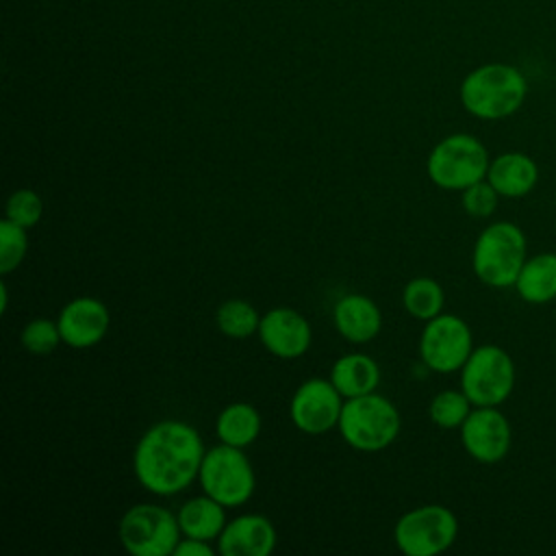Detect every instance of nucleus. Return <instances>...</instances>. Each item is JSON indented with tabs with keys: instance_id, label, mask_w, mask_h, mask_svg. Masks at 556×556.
I'll use <instances>...</instances> for the list:
<instances>
[{
	"instance_id": "obj_1",
	"label": "nucleus",
	"mask_w": 556,
	"mask_h": 556,
	"mask_svg": "<svg viewBox=\"0 0 556 556\" xmlns=\"http://www.w3.org/2000/svg\"><path fill=\"white\" fill-rule=\"evenodd\" d=\"M204 454L202 437L191 424L163 419L141 434L132 454V471L148 493L169 497L191 486Z\"/></svg>"
},
{
	"instance_id": "obj_2",
	"label": "nucleus",
	"mask_w": 556,
	"mask_h": 556,
	"mask_svg": "<svg viewBox=\"0 0 556 556\" xmlns=\"http://www.w3.org/2000/svg\"><path fill=\"white\" fill-rule=\"evenodd\" d=\"M458 96L469 115L495 122L521 109L528 96V80L510 63H484L463 78Z\"/></svg>"
},
{
	"instance_id": "obj_3",
	"label": "nucleus",
	"mask_w": 556,
	"mask_h": 556,
	"mask_svg": "<svg viewBox=\"0 0 556 556\" xmlns=\"http://www.w3.org/2000/svg\"><path fill=\"white\" fill-rule=\"evenodd\" d=\"M528 258L523 230L513 222H493L476 239L471 267L480 282L493 289L515 287Z\"/></svg>"
},
{
	"instance_id": "obj_4",
	"label": "nucleus",
	"mask_w": 556,
	"mask_h": 556,
	"mask_svg": "<svg viewBox=\"0 0 556 556\" xmlns=\"http://www.w3.org/2000/svg\"><path fill=\"white\" fill-rule=\"evenodd\" d=\"M400 410L384 395L367 393L348 397L339 417V432L343 441L358 452H380L389 447L400 434Z\"/></svg>"
},
{
	"instance_id": "obj_5",
	"label": "nucleus",
	"mask_w": 556,
	"mask_h": 556,
	"mask_svg": "<svg viewBox=\"0 0 556 556\" xmlns=\"http://www.w3.org/2000/svg\"><path fill=\"white\" fill-rule=\"evenodd\" d=\"M489 163V150L478 137L469 132H454L443 137L430 150L426 172L437 187L445 191H463L486 178Z\"/></svg>"
},
{
	"instance_id": "obj_6",
	"label": "nucleus",
	"mask_w": 556,
	"mask_h": 556,
	"mask_svg": "<svg viewBox=\"0 0 556 556\" xmlns=\"http://www.w3.org/2000/svg\"><path fill=\"white\" fill-rule=\"evenodd\" d=\"M202 493L211 495L226 508L245 504L256 486V476L250 458L241 447L219 443L211 447L200 465L198 473Z\"/></svg>"
},
{
	"instance_id": "obj_7",
	"label": "nucleus",
	"mask_w": 556,
	"mask_h": 556,
	"mask_svg": "<svg viewBox=\"0 0 556 556\" xmlns=\"http://www.w3.org/2000/svg\"><path fill=\"white\" fill-rule=\"evenodd\" d=\"M460 389L473 406H500L515 389V363L510 354L493 343L473 348L460 367Z\"/></svg>"
},
{
	"instance_id": "obj_8",
	"label": "nucleus",
	"mask_w": 556,
	"mask_h": 556,
	"mask_svg": "<svg viewBox=\"0 0 556 556\" xmlns=\"http://www.w3.org/2000/svg\"><path fill=\"white\" fill-rule=\"evenodd\" d=\"M117 534L132 556H172L182 532L178 517L165 506L135 504L122 515Z\"/></svg>"
},
{
	"instance_id": "obj_9",
	"label": "nucleus",
	"mask_w": 556,
	"mask_h": 556,
	"mask_svg": "<svg viewBox=\"0 0 556 556\" xmlns=\"http://www.w3.org/2000/svg\"><path fill=\"white\" fill-rule=\"evenodd\" d=\"M458 534L456 515L441 504H424L404 513L395 528L393 539L406 556H437L452 547Z\"/></svg>"
},
{
	"instance_id": "obj_10",
	"label": "nucleus",
	"mask_w": 556,
	"mask_h": 556,
	"mask_svg": "<svg viewBox=\"0 0 556 556\" xmlns=\"http://www.w3.org/2000/svg\"><path fill=\"white\" fill-rule=\"evenodd\" d=\"M473 352V334L469 324L452 313H441L426 321L419 337L421 363L437 374L460 371Z\"/></svg>"
},
{
	"instance_id": "obj_11",
	"label": "nucleus",
	"mask_w": 556,
	"mask_h": 556,
	"mask_svg": "<svg viewBox=\"0 0 556 556\" xmlns=\"http://www.w3.org/2000/svg\"><path fill=\"white\" fill-rule=\"evenodd\" d=\"M343 410V395L330 382V378L304 380L289 404V417L293 426L306 434H324L339 424Z\"/></svg>"
},
{
	"instance_id": "obj_12",
	"label": "nucleus",
	"mask_w": 556,
	"mask_h": 556,
	"mask_svg": "<svg viewBox=\"0 0 556 556\" xmlns=\"http://www.w3.org/2000/svg\"><path fill=\"white\" fill-rule=\"evenodd\" d=\"M460 443L473 460L500 463L513 445L510 421L497 406H473L460 426Z\"/></svg>"
},
{
	"instance_id": "obj_13",
	"label": "nucleus",
	"mask_w": 556,
	"mask_h": 556,
	"mask_svg": "<svg viewBox=\"0 0 556 556\" xmlns=\"http://www.w3.org/2000/svg\"><path fill=\"white\" fill-rule=\"evenodd\" d=\"M256 334L263 348L278 358H298L308 352L313 341L308 319L289 306L269 308L261 317Z\"/></svg>"
},
{
	"instance_id": "obj_14",
	"label": "nucleus",
	"mask_w": 556,
	"mask_h": 556,
	"mask_svg": "<svg viewBox=\"0 0 556 556\" xmlns=\"http://www.w3.org/2000/svg\"><path fill=\"white\" fill-rule=\"evenodd\" d=\"M61 339L70 348L85 350L100 343L109 330L111 315L102 300L91 295H80L70 300L56 317Z\"/></svg>"
},
{
	"instance_id": "obj_15",
	"label": "nucleus",
	"mask_w": 556,
	"mask_h": 556,
	"mask_svg": "<svg viewBox=\"0 0 556 556\" xmlns=\"http://www.w3.org/2000/svg\"><path fill=\"white\" fill-rule=\"evenodd\" d=\"M276 541L274 523L265 515L248 513L226 523L217 536V552L222 556H269Z\"/></svg>"
},
{
	"instance_id": "obj_16",
	"label": "nucleus",
	"mask_w": 556,
	"mask_h": 556,
	"mask_svg": "<svg viewBox=\"0 0 556 556\" xmlns=\"http://www.w3.org/2000/svg\"><path fill=\"white\" fill-rule=\"evenodd\" d=\"M332 321L337 332L350 343H367L378 337L382 328V313L371 298L363 293H348L337 300Z\"/></svg>"
},
{
	"instance_id": "obj_17",
	"label": "nucleus",
	"mask_w": 556,
	"mask_h": 556,
	"mask_svg": "<svg viewBox=\"0 0 556 556\" xmlns=\"http://www.w3.org/2000/svg\"><path fill=\"white\" fill-rule=\"evenodd\" d=\"M486 180L502 198H523L539 182V167L526 152H502L491 159Z\"/></svg>"
},
{
	"instance_id": "obj_18",
	"label": "nucleus",
	"mask_w": 556,
	"mask_h": 556,
	"mask_svg": "<svg viewBox=\"0 0 556 556\" xmlns=\"http://www.w3.org/2000/svg\"><path fill=\"white\" fill-rule=\"evenodd\" d=\"M178 526L182 536L202 539V541H217L222 530L226 528V506L213 500L211 495L202 493L198 497L187 500L178 513Z\"/></svg>"
},
{
	"instance_id": "obj_19",
	"label": "nucleus",
	"mask_w": 556,
	"mask_h": 556,
	"mask_svg": "<svg viewBox=\"0 0 556 556\" xmlns=\"http://www.w3.org/2000/svg\"><path fill=\"white\" fill-rule=\"evenodd\" d=\"M330 382L343 397H358L374 393L380 382L378 363L361 352L343 354L334 361L330 369Z\"/></svg>"
},
{
	"instance_id": "obj_20",
	"label": "nucleus",
	"mask_w": 556,
	"mask_h": 556,
	"mask_svg": "<svg viewBox=\"0 0 556 556\" xmlns=\"http://www.w3.org/2000/svg\"><path fill=\"white\" fill-rule=\"evenodd\" d=\"M517 295L528 304H547L556 300V252L528 256L517 282Z\"/></svg>"
},
{
	"instance_id": "obj_21",
	"label": "nucleus",
	"mask_w": 556,
	"mask_h": 556,
	"mask_svg": "<svg viewBox=\"0 0 556 556\" xmlns=\"http://www.w3.org/2000/svg\"><path fill=\"white\" fill-rule=\"evenodd\" d=\"M261 413L248 404V402H232L228 404L215 421V434L219 443L235 445V447H248L252 445L261 434Z\"/></svg>"
},
{
	"instance_id": "obj_22",
	"label": "nucleus",
	"mask_w": 556,
	"mask_h": 556,
	"mask_svg": "<svg viewBox=\"0 0 556 556\" xmlns=\"http://www.w3.org/2000/svg\"><path fill=\"white\" fill-rule=\"evenodd\" d=\"M402 304L410 317L428 321V319L441 315L443 304H445V293L437 280L419 276V278H413L410 282H406V287L402 291Z\"/></svg>"
},
{
	"instance_id": "obj_23",
	"label": "nucleus",
	"mask_w": 556,
	"mask_h": 556,
	"mask_svg": "<svg viewBox=\"0 0 556 556\" xmlns=\"http://www.w3.org/2000/svg\"><path fill=\"white\" fill-rule=\"evenodd\" d=\"M215 321H217V328L226 337L248 339L258 332L261 315L250 302L232 298V300H226L219 304V308L215 313Z\"/></svg>"
},
{
	"instance_id": "obj_24",
	"label": "nucleus",
	"mask_w": 556,
	"mask_h": 556,
	"mask_svg": "<svg viewBox=\"0 0 556 556\" xmlns=\"http://www.w3.org/2000/svg\"><path fill=\"white\" fill-rule=\"evenodd\" d=\"M473 404L471 400L465 395L463 389H445L441 393H437L430 402V419L432 424H437L439 428L452 430V428H460L463 421L469 417Z\"/></svg>"
},
{
	"instance_id": "obj_25",
	"label": "nucleus",
	"mask_w": 556,
	"mask_h": 556,
	"mask_svg": "<svg viewBox=\"0 0 556 556\" xmlns=\"http://www.w3.org/2000/svg\"><path fill=\"white\" fill-rule=\"evenodd\" d=\"M26 230L28 228H24L7 217L0 222V274H11L24 261V256L28 252Z\"/></svg>"
},
{
	"instance_id": "obj_26",
	"label": "nucleus",
	"mask_w": 556,
	"mask_h": 556,
	"mask_svg": "<svg viewBox=\"0 0 556 556\" xmlns=\"http://www.w3.org/2000/svg\"><path fill=\"white\" fill-rule=\"evenodd\" d=\"M20 341L26 352L30 354H50L56 350V345L63 341L59 324L46 317L30 319L20 334Z\"/></svg>"
},
{
	"instance_id": "obj_27",
	"label": "nucleus",
	"mask_w": 556,
	"mask_h": 556,
	"mask_svg": "<svg viewBox=\"0 0 556 556\" xmlns=\"http://www.w3.org/2000/svg\"><path fill=\"white\" fill-rule=\"evenodd\" d=\"M41 213H43V202L33 189L13 191L4 208V217L24 228H33L41 219Z\"/></svg>"
},
{
	"instance_id": "obj_28",
	"label": "nucleus",
	"mask_w": 556,
	"mask_h": 556,
	"mask_svg": "<svg viewBox=\"0 0 556 556\" xmlns=\"http://www.w3.org/2000/svg\"><path fill=\"white\" fill-rule=\"evenodd\" d=\"M460 202H463V208L471 215V217H489L495 213L497 208V202H500V193L493 189V185L484 178V180H478L473 185H469L467 189L460 191Z\"/></svg>"
},
{
	"instance_id": "obj_29",
	"label": "nucleus",
	"mask_w": 556,
	"mask_h": 556,
	"mask_svg": "<svg viewBox=\"0 0 556 556\" xmlns=\"http://www.w3.org/2000/svg\"><path fill=\"white\" fill-rule=\"evenodd\" d=\"M213 554H215V549L211 547L208 541L191 539V536L180 539L174 549V556H213Z\"/></svg>"
}]
</instances>
